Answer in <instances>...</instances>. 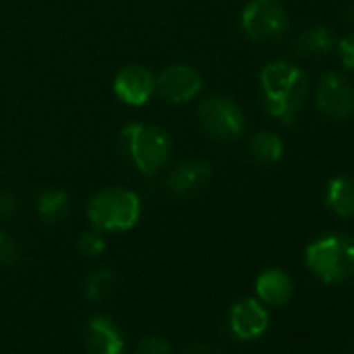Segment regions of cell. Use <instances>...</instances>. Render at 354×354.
<instances>
[{"label":"cell","instance_id":"3957f363","mask_svg":"<svg viewBox=\"0 0 354 354\" xmlns=\"http://www.w3.org/2000/svg\"><path fill=\"white\" fill-rule=\"evenodd\" d=\"M306 267L323 283H342L354 277V240L344 234H327L306 246Z\"/></svg>","mask_w":354,"mask_h":354},{"label":"cell","instance_id":"8992f818","mask_svg":"<svg viewBox=\"0 0 354 354\" xmlns=\"http://www.w3.org/2000/svg\"><path fill=\"white\" fill-rule=\"evenodd\" d=\"M290 28L288 11L277 0H250L242 11V30L254 42H275Z\"/></svg>","mask_w":354,"mask_h":354},{"label":"cell","instance_id":"2e32d148","mask_svg":"<svg viewBox=\"0 0 354 354\" xmlns=\"http://www.w3.org/2000/svg\"><path fill=\"white\" fill-rule=\"evenodd\" d=\"M36 209L46 223H63L71 213V196L55 186L42 188L36 198Z\"/></svg>","mask_w":354,"mask_h":354},{"label":"cell","instance_id":"6da1fadb","mask_svg":"<svg viewBox=\"0 0 354 354\" xmlns=\"http://www.w3.org/2000/svg\"><path fill=\"white\" fill-rule=\"evenodd\" d=\"M261 90L267 113L283 125H290L304 106L310 84L300 67L288 61H273L261 73Z\"/></svg>","mask_w":354,"mask_h":354},{"label":"cell","instance_id":"5bb4252c","mask_svg":"<svg viewBox=\"0 0 354 354\" xmlns=\"http://www.w3.org/2000/svg\"><path fill=\"white\" fill-rule=\"evenodd\" d=\"M333 46H335L333 34H331V30H327L323 26L306 28L294 38V53L308 61H319V59L327 57L333 50Z\"/></svg>","mask_w":354,"mask_h":354},{"label":"cell","instance_id":"e0dca14e","mask_svg":"<svg viewBox=\"0 0 354 354\" xmlns=\"http://www.w3.org/2000/svg\"><path fill=\"white\" fill-rule=\"evenodd\" d=\"M250 156L261 165H273L283 156V142L273 131H257L248 142Z\"/></svg>","mask_w":354,"mask_h":354},{"label":"cell","instance_id":"ac0fdd59","mask_svg":"<svg viewBox=\"0 0 354 354\" xmlns=\"http://www.w3.org/2000/svg\"><path fill=\"white\" fill-rule=\"evenodd\" d=\"M113 288H115V271L109 267H98L86 279V298L98 304L109 298Z\"/></svg>","mask_w":354,"mask_h":354},{"label":"cell","instance_id":"d6986e66","mask_svg":"<svg viewBox=\"0 0 354 354\" xmlns=\"http://www.w3.org/2000/svg\"><path fill=\"white\" fill-rule=\"evenodd\" d=\"M77 248L84 257H100L106 248V242L102 238V232L98 230H90L84 232L77 240Z\"/></svg>","mask_w":354,"mask_h":354},{"label":"cell","instance_id":"7a4b0ae2","mask_svg":"<svg viewBox=\"0 0 354 354\" xmlns=\"http://www.w3.org/2000/svg\"><path fill=\"white\" fill-rule=\"evenodd\" d=\"M121 150L127 160L144 175H154L169 162L171 140L167 131L152 123H131L119 133Z\"/></svg>","mask_w":354,"mask_h":354},{"label":"cell","instance_id":"9a60e30c","mask_svg":"<svg viewBox=\"0 0 354 354\" xmlns=\"http://www.w3.org/2000/svg\"><path fill=\"white\" fill-rule=\"evenodd\" d=\"M325 205L337 217H354V177L337 175L327 184Z\"/></svg>","mask_w":354,"mask_h":354},{"label":"cell","instance_id":"30bf717a","mask_svg":"<svg viewBox=\"0 0 354 354\" xmlns=\"http://www.w3.org/2000/svg\"><path fill=\"white\" fill-rule=\"evenodd\" d=\"M154 75L144 65H127L123 67L113 82V90L119 100L129 106H142L154 94Z\"/></svg>","mask_w":354,"mask_h":354},{"label":"cell","instance_id":"7c38bea8","mask_svg":"<svg viewBox=\"0 0 354 354\" xmlns=\"http://www.w3.org/2000/svg\"><path fill=\"white\" fill-rule=\"evenodd\" d=\"M86 346L90 354H121L125 342L111 319L94 317L86 329Z\"/></svg>","mask_w":354,"mask_h":354},{"label":"cell","instance_id":"5b68a950","mask_svg":"<svg viewBox=\"0 0 354 354\" xmlns=\"http://www.w3.org/2000/svg\"><path fill=\"white\" fill-rule=\"evenodd\" d=\"M201 129L219 144L238 140L246 129L244 111L227 96H211L198 104L196 111Z\"/></svg>","mask_w":354,"mask_h":354},{"label":"cell","instance_id":"ffe728a7","mask_svg":"<svg viewBox=\"0 0 354 354\" xmlns=\"http://www.w3.org/2000/svg\"><path fill=\"white\" fill-rule=\"evenodd\" d=\"M21 257V244L7 232H0V265H15Z\"/></svg>","mask_w":354,"mask_h":354},{"label":"cell","instance_id":"44dd1931","mask_svg":"<svg viewBox=\"0 0 354 354\" xmlns=\"http://www.w3.org/2000/svg\"><path fill=\"white\" fill-rule=\"evenodd\" d=\"M169 344L162 337L156 335H148L142 337L136 346V354H169Z\"/></svg>","mask_w":354,"mask_h":354},{"label":"cell","instance_id":"cb8c5ba5","mask_svg":"<svg viewBox=\"0 0 354 354\" xmlns=\"http://www.w3.org/2000/svg\"><path fill=\"white\" fill-rule=\"evenodd\" d=\"M184 354H223V352L217 348H209V346H194V348L186 350Z\"/></svg>","mask_w":354,"mask_h":354},{"label":"cell","instance_id":"9c48e42d","mask_svg":"<svg viewBox=\"0 0 354 354\" xmlns=\"http://www.w3.org/2000/svg\"><path fill=\"white\" fill-rule=\"evenodd\" d=\"M209 182H211V165L198 158L177 162L167 175V188L177 198L198 196Z\"/></svg>","mask_w":354,"mask_h":354},{"label":"cell","instance_id":"603a6c76","mask_svg":"<svg viewBox=\"0 0 354 354\" xmlns=\"http://www.w3.org/2000/svg\"><path fill=\"white\" fill-rule=\"evenodd\" d=\"M337 50H339V59H342L344 67L350 69V71H354V34L346 36L337 44Z\"/></svg>","mask_w":354,"mask_h":354},{"label":"cell","instance_id":"8fae6325","mask_svg":"<svg viewBox=\"0 0 354 354\" xmlns=\"http://www.w3.org/2000/svg\"><path fill=\"white\" fill-rule=\"evenodd\" d=\"M230 327L240 339H254L269 327V315L259 300L244 298L232 306Z\"/></svg>","mask_w":354,"mask_h":354},{"label":"cell","instance_id":"277c9868","mask_svg":"<svg viewBox=\"0 0 354 354\" xmlns=\"http://www.w3.org/2000/svg\"><path fill=\"white\" fill-rule=\"evenodd\" d=\"M142 215L140 196L127 188L100 190L88 205V219L98 232H127Z\"/></svg>","mask_w":354,"mask_h":354},{"label":"cell","instance_id":"7402d4cb","mask_svg":"<svg viewBox=\"0 0 354 354\" xmlns=\"http://www.w3.org/2000/svg\"><path fill=\"white\" fill-rule=\"evenodd\" d=\"M19 211V201L11 190L0 188V219H11Z\"/></svg>","mask_w":354,"mask_h":354},{"label":"cell","instance_id":"4fadbf2b","mask_svg":"<svg viewBox=\"0 0 354 354\" xmlns=\"http://www.w3.org/2000/svg\"><path fill=\"white\" fill-rule=\"evenodd\" d=\"M294 283L290 275L281 269H267L257 279V296L269 306H281L290 300Z\"/></svg>","mask_w":354,"mask_h":354},{"label":"cell","instance_id":"d4e9b609","mask_svg":"<svg viewBox=\"0 0 354 354\" xmlns=\"http://www.w3.org/2000/svg\"><path fill=\"white\" fill-rule=\"evenodd\" d=\"M346 17L354 24V0H348V5H346Z\"/></svg>","mask_w":354,"mask_h":354},{"label":"cell","instance_id":"52a82bcc","mask_svg":"<svg viewBox=\"0 0 354 354\" xmlns=\"http://www.w3.org/2000/svg\"><path fill=\"white\" fill-rule=\"evenodd\" d=\"M315 100L317 109L327 119L346 121L354 113V86L346 75L329 71L319 80Z\"/></svg>","mask_w":354,"mask_h":354},{"label":"cell","instance_id":"ba28073f","mask_svg":"<svg viewBox=\"0 0 354 354\" xmlns=\"http://www.w3.org/2000/svg\"><path fill=\"white\" fill-rule=\"evenodd\" d=\"M203 92V77L190 65H171L154 80V94L162 100L182 104Z\"/></svg>","mask_w":354,"mask_h":354}]
</instances>
